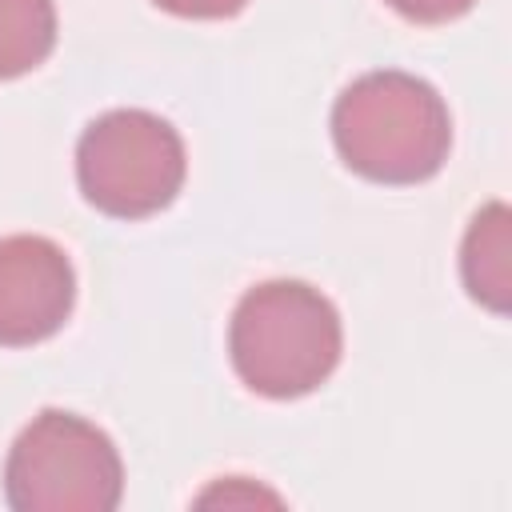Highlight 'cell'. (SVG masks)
<instances>
[{"label": "cell", "instance_id": "1", "mask_svg": "<svg viewBox=\"0 0 512 512\" xmlns=\"http://www.w3.org/2000/svg\"><path fill=\"white\" fill-rule=\"evenodd\" d=\"M332 144L340 160L372 184H420L448 160L452 116L428 80L376 68L336 96Z\"/></svg>", "mask_w": 512, "mask_h": 512}, {"label": "cell", "instance_id": "9", "mask_svg": "<svg viewBox=\"0 0 512 512\" xmlns=\"http://www.w3.org/2000/svg\"><path fill=\"white\" fill-rule=\"evenodd\" d=\"M384 4L412 24H448L460 20L476 0H384Z\"/></svg>", "mask_w": 512, "mask_h": 512}, {"label": "cell", "instance_id": "8", "mask_svg": "<svg viewBox=\"0 0 512 512\" xmlns=\"http://www.w3.org/2000/svg\"><path fill=\"white\" fill-rule=\"evenodd\" d=\"M196 504L200 508H208V504H224V508H232V504H280V496L260 488V484H252V480H244V476H228V480L212 484L208 492H200Z\"/></svg>", "mask_w": 512, "mask_h": 512}, {"label": "cell", "instance_id": "6", "mask_svg": "<svg viewBox=\"0 0 512 512\" xmlns=\"http://www.w3.org/2000/svg\"><path fill=\"white\" fill-rule=\"evenodd\" d=\"M508 208L500 200L484 204L460 244V280L476 304L504 316L512 304V232Z\"/></svg>", "mask_w": 512, "mask_h": 512}, {"label": "cell", "instance_id": "4", "mask_svg": "<svg viewBox=\"0 0 512 512\" xmlns=\"http://www.w3.org/2000/svg\"><path fill=\"white\" fill-rule=\"evenodd\" d=\"M184 176L180 132L148 108L100 112L76 140V184L104 216L144 220L180 196Z\"/></svg>", "mask_w": 512, "mask_h": 512}, {"label": "cell", "instance_id": "7", "mask_svg": "<svg viewBox=\"0 0 512 512\" xmlns=\"http://www.w3.org/2000/svg\"><path fill=\"white\" fill-rule=\"evenodd\" d=\"M56 48V0H0V80H16Z\"/></svg>", "mask_w": 512, "mask_h": 512}, {"label": "cell", "instance_id": "10", "mask_svg": "<svg viewBox=\"0 0 512 512\" xmlns=\"http://www.w3.org/2000/svg\"><path fill=\"white\" fill-rule=\"evenodd\" d=\"M156 8L184 16V20H228L236 12H244L248 0H152Z\"/></svg>", "mask_w": 512, "mask_h": 512}, {"label": "cell", "instance_id": "5", "mask_svg": "<svg viewBox=\"0 0 512 512\" xmlns=\"http://www.w3.org/2000/svg\"><path fill=\"white\" fill-rule=\"evenodd\" d=\"M76 304V272L48 236L16 232L0 240V344L28 348L64 328Z\"/></svg>", "mask_w": 512, "mask_h": 512}, {"label": "cell", "instance_id": "2", "mask_svg": "<svg viewBox=\"0 0 512 512\" xmlns=\"http://www.w3.org/2000/svg\"><path fill=\"white\" fill-rule=\"evenodd\" d=\"M340 352V312L304 280H264L232 308L228 360L256 396L296 400L316 392L336 372Z\"/></svg>", "mask_w": 512, "mask_h": 512}, {"label": "cell", "instance_id": "3", "mask_svg": "<svg viewBox=\"0 0 512 512\" xmlns=\"http://www.w3.org/2000/svg\"><path fill=\"white\" fill-rule=\"evenodd\" d=\"M124 496V464L104 428L44 408L24 424L4 460V500L16 512H112Z\"/></svg>", "mask_w": 512, "mask_h": 512}]
</instances>
